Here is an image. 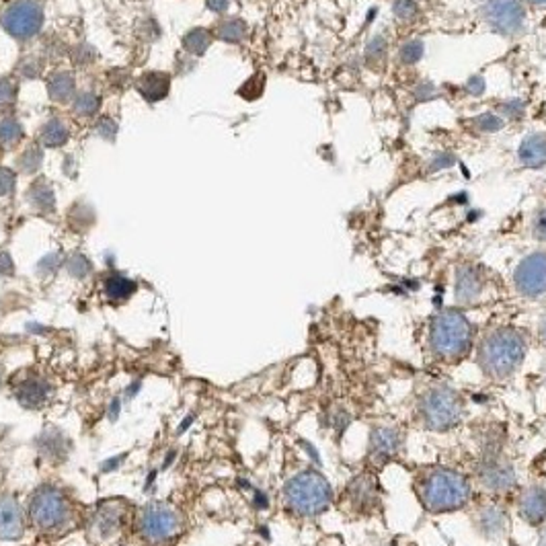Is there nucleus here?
Instances as JSON below:
<instances>
[{
	"label": "nucleus",
	"instance_id": "23",
	"mask_svg": "<svg viewBox=\"0 0 546 546\" xmlns=\"http://www.w3.org/2000/svg\"><path fill=\"white\" fill-rule=\"evenodd\" d=\"M97 109H99V97H97V95H93V93H82V95H78L77 101H75V111H77V116H95Z\"/></svg>",
	"mask_w": 546,
	"mask_h": 546
},
{
	"label": "nucleus",
	"instance_id": "20",
	"mask_svg": "<svg viewBox=\"0 0 546 546\" xmlns=\"http://www.w3.org/2000/svg\"><path fill=\"white\" fill-rule=\"evenodd\" d=\"M481 290V281H478V275L472 272V270H462L458 275V286H456V292H458V298L462 300H470L476 296V292Z\"/></svg>",
	"mask_w": 546,
	"mask_h": 546
},
{
	"label": "nucleus",
	"instance_id": "17",
	"mask_svg": "<svg viewBox=\"0 0 546 546\" xmlns=\"http://www.w3.org/2000/svg\"><path fill=\"white\" fill-rule=\"evenodd\" d=\"M47 91L54 101H66L75 95V78L66 72H60L47 82Z\"/></svg>",
	"mask_w": 546,
	"mask_h": 546
},
{
	"label": "nucleus",
	"instance_id": "26",
	"mask_svg": "<svg viewBox=\"0 0 546 546\" xmlns=\"http://www.w3.org/2000/svg\"><path fill=\"white\" fill-rule=\"evenodd\" d=\"M29 195H31L29 199H31L33 203H38L39 199H41V208H43V210L47 208V203H49V205H54V197H52V192H49L45 185H41V183H39V185H36V187L29 192Z\"/></svg>",
	"mask_w": 546,
	"mask_h": 546
},
{
	"label": "nucleus",
	"instance_id": "24",
	"mask_svg": "<svg viewBox=\"0 0 546 546\" xmlns=\"http://www.w3.org/2000/svg\"><path fill=\"white\" fill-rule=\"evenodd\" d=\"M218 36L224 41H240L244 38V23L238 19H228L218 27Z\"/></svg>",
	"mask_w": 546,
	"mask_h": 546
},
{
	"label": "nucleus",
	"instance_id": "9",
	"mask_svg": "<svg viewBox=\"0 0 546 546\" xmlns=\"http://www.w3.org/2000/svg\"><path fill=\"white\" fill-rule=\"evenodd\" d=\"M485 19L491 25V29L504 36H511L522 29L526 13L520 0H487Z\"/></svg>",
	"mask_w": 546,
	"mask_h": 546
},
{
	"label": "nucleus",
	"instance_id": "3",
	"mask_svg": "<svg viewBox=\"0 0 546 546\" xmlns=\"http://www.w3.org/2000/svg\"><path fill=\"white\" fill-rule=\"evenodd\" d=\"M524 355V341L511 331H501L489 337L483 350V361L493 374H509Z\"/></svg>",
	"mask_w": 546,
	"mask_h": 546
},
{
	"label": "nucleus",
	"instance_id": "14",
	"mask_svg": "<svg viewBox=\"0 0 546 546\" xmlns=\"http://www.w3.org/2000/svg\"><path fill=\"white\" fill-rule=\"evenodd\" d=\"M140 86V93L150 99H162L166 93H169V75H162V72H148L146 77H142V80L138 82Z\"/></svg>",
	"mask_w": 546,
	"mask_h": 546
},
{
	"label": "nucleus",
	"instance_id": "12",
	"mask_svg": "<svg viewBox=\"0 0 546 546\" xmlns=\"http://www.w3.org/2000/svg\"><path fill=\"white\" fill-rule=\"evenodd\" d=\"M23 534V513L15 499H0V540H17Z\"/></svg>",
	"mask_w": 546,
	"mask_h": 546
},
{
	"label": "nucleus",
	"instance_id": "11",
	"mask_svg": "<svg viewBox=\"0 0 546 546\" xmlns=\"http://www.w3.org/2000/svg\"><path fill=\"white\" fill-rule=\"evenodd\" d=\"M458 413H460L458 400L446 390L431 392L426 400V417H428L429 426H433V428L452 426L458 419Z\"/></svg>",
	"mask_w": 546,
	"mask_h": 546
},
{
	"label": "nucleus",
	"instance_id": "19",
	"mask_svg": "<svg viewBox=\"0 0 546 546\" xmlns=\"http://www.w3.org/2000/svg\"><path fill=\"white\" fill-rule=\"evenodd\" d=\"M524 513L532 522H540L546 513V495L543 491H532L524 499Z\"/></svg>",
	"mask_w": 546,
	"mask_h": 546
},
{
	"label": "nucleus",
	"instance_id": "4",
	"mask_svg": "<svg viewBox=\"0 0 546 546\" xmlns=\"http://www.w3.org/2000/svg\"><path fill=\"white\" fill-rule=\"evenodd\" d=\"M431 341L435 350L448 355L460 353L470 341V325L458 312H446L431 325Z\"/></svg>",
	"mask_w": 546,
	"mask_h": 546
},
{
	"label": "nucleus",
	"instance_id": "29",
	"mask_svg": "<svg viewBox=\"0 0 546 546\" xmlns=\"http://www.w3.org/2000/svg\"><path fill=\"white\" fill-rule=\"evenodd\" d=\"M13 95H15V88L10 86V82L0 80V103H8V101H13Z\"/></svg>",
	"mask_w": 546,
	"mask_h": 546
},
{
	"label": "nucleus",
	"instance_id": "30",
	"mask_svg": "<svg viewBox=\"0 0 546 546\" xmlns=\"http://www.w3.org/2000/svg\"><path fill=\"white\" fill-rule=\"evenodd\" d=\"M208 6H210L214 13H224V10H228L231 0H208Z\"/></svg>",
	"mask_w": 546,
	"mask_h": 546
},
{
	"label": "nucleus",
	"instance_id": "25",
	"mask_svg": "<svg viewBox=\"0 0 546 546\" xmlns=\"http://www.w3.org/2000/svg\"><path fill=\"white\" fill-rule=\"evenodd\" d=\"M21 169L23 171H27V173H31V171H36L39 166V162H41V150L39 148H29L25 155L21 156Z\"/></svg>",
	"mask_w": 546,
	"mask_h": 546
},
{
	"label": "nucleus",
	"instance_id": "6",
	"mask_svg": "<svg viewBox=\"0 0 546 546\" xmlns=\"http://www.w3.org/2000/svg\"><path fill=\"white\" fill-rule=\"evenodd\" d=\"M31 520L41 530H56L68 520V504L64 495L52 487L39 489L29 506Z\"/></svg>",
	"mask_w": 546,
	"mask_h": 546
},
{
	"label": "nucleus",
	"instance_id": "13",
	"mask_svg": "<svg viewBox=\"0 0 546 546\" xmlns=\"http://www.w3.org/2000/svg\"><path fill=\"white\" fill-rule=\"evenodd\" d=\"M520 160L528 166L546 164V138L543 134L528 136L520 146Z\"/></svg>",
	"mask_w": 546,
	"mask_h": 546
},
{
	"label": "nucleus",
	"instance_id": "16",
	"mask_svg": "<svg viewBox=\"0 0 546 546\" xmlns=\"http://www.w3.org/2000/svg\"><path fill=\"white\" fill-rule=\"evenodd\" d=\"M68 140V125L60 119H49L41 130V142L47 148H58Z\"/></svg>",
	"mask_w": 546,
	"mask_h": 546
},
{
	"label": "nucleus",
	"instance_id": "18",
	"mask_svg": "<svg viewBox=\"0 0 546 546\" xmlns=\"http://www.w3.org/2000/svg\"><path fill=\"white\" fill-rule=\"evenodd\" d=\"M105 292L111 300H125L130 298L134 292H136V283L123 275H111L107 281H105Z\"/></svg>",
	"mask_w": 546,
	"mask_h": 546
},
{
	"label": "nucleus",
	"instance_id": "1",
	"mask_svg": "<svg viewBox=\"0 0 546 546\" xmlns=\"http://www.w3.org/2000/svg\"><path fill=\"white\" fill-rule=\"evenodd\" d=\"M421 499L429 509H454L468 499V485L456 472L437 470L423 481Z\"/></svg>",
	"mask_w": 546,
	"mask_h": 546
},
{
	"label": "nucleus",
	"instance_id": "28",
	"mask_svg": "<svg viewBox=\"0 0 546 546\" xmlns=\"http://www.w3.org/2000/svg\"><path fill=\"white\" fill-rule=\"evenodd\" d=\"M13 185H15L13 175H10L8 171L0 169V195L10 194V192H13Z\"/></svg>",
	"mask_w": 546,
	"mask_h": 546
},
{
	"label": "nucleus",
	"instance_id": "15",
	"mask_svg": "<svg viewBox=\"0 0 546 546\" xmlns=\"http://www.w3.org/2000/svg\"><path fill=\"white\" fill-rule=\"evenodd\" d=\"M47 394H49V390L45 387V382H41V380H27V382H23V384L17 389L19 400H21L23 405H27V407H38V405H41V403L47 398Z\"/></svg>",
	"mask_w": 546,
	"mask_h": 546
},
{
	"label": "nucleus",
	"instance_id": "32",
	"mask_svg": "<svg viewBox=\"0 0 546 546\" xmlns=\"http://www.w3.org/2000/svg\"><path fill=\"white\" fill-rule=\"evenodd\" d=\"M543 337H545V341H546V320L543 322Z\"/></svg>",
	"mask_w": 546,
	"mask_h": 546
},
{
	"label": "nucleus",
	"instance_id": "21",
	"mask_svg": "<svg viewBox=\"0 0 546 546\" xmlns=\"http://www.w3.org/2000/svg\"><path fill=\"white\" fill-rule=\"evenodd\" d=\"M210 41H212V33L208 29H192L183 38V47L192 54H203L208 49Z\"/></svg>",
	"mask_w": 546,
	"mask_h": 546
},
{
	"label": "nucleus",
	"instance_id": "31",
	"mask_svg": "<svg viewBox=\"0 0 546 546\" xmlns=\"http://www.w3.org/2000/svg\"><path fill=\"white\" fill-rule=\"evenodd\" d=\"M532 4H536V6H546V0H530Z\"/></svg>",
	"mask_w": 546,
	"mask_h": 546
},
{
	"label": "nucleus",
	"instance_id": "5",
	"mask_svg": "<svg viewBox=\"0 0 546 546\" xmlns=\"http://www.w3.org/2000/svg\"><path fill=\"white\" fill-rule=\"evenodd\" d=\"M0 23L4 31L13 38H31L38 33L43 23V8L38 0H19L2 13Z\"/></svg>",
	"mask_w": 546,
	"mask_h": 546
},
{
	"label": "nucleus",
	"instance_id": "22",
	"mask_svg": "<svg viewBox=\"0 0 546 546\" xmlns=\"http://www.w3.org/2000/svg\"><path fill=\"white\" fill-rule=\"evenodd\" d=\"M23 138L21 123L15 119H2L0 121V142L2 144H17Z\"/></svg>",
	"mask_w": 546,
	"mask_h": 546
},
{
	"label": "nucleus",
	"instance_id": "8",
	"mask_svg": "<svg viewBox=\"0 0 546 546\" xmlns=\"http://www.w3.org/2000/svg\"><path fill=\"white\" fill-rule=\"evenodd\" d=\"M179 528H181L179 515L171 507L160 506V504L148 506L140 515L142 536L148 543H155V545L175 538L179 534Z\"/></svg>",
	"mask_w": 546,
	"mask_h": 546
},
{
	"label": "nucleus",
	"instance_id": "7",
	"mask_svg": "<svg viewBox=\"0 0 546 546\" xmlns=\"http://www.w3.org/2000/svg\"><path fill=\"white\" fill-rule=\"evenodd\" d=\"M127 528V509L121 501H107L97 507L91 524V534L95 543L116 545Z\"/></svg>",
	"mask_w": 546,
	"mask_h": 546
},
{
	"label": "nucleus",
	"instance_id": "2",
	"mask_svg": "<svg viewBox=\"0 0 546 546\" xmlns=\"http://www.w3.org/2000/svg\"><path fill=\"white\" fill-rule=\"evenodd\" d=\"M286 497L296 511L316 513L327 507L329 497H331V489L322 476H318L314 472H302L288 483Z\"/></svg>",
	"mask_w": 546,
	"mask_h": 546
},
{
	"label": "nucleus",
	"instance_id": "27",
	"mask_svg": "<svg viewBox=\"0 0 546 546\" xmlns=\"http://www.w3.org/2000/svg\"><path fill=\"white\" fill-rule=\"evenodd\" d=\"M534 234H536V238L546 240V208H543L534 218Z\"/></svg>",
	"mask_w": 546,
	"mask_h": 546
},
{
	"label": "nucleus",
	"instance_id": "10",
	"mask_svg": "<svg viewBox=\"0 0 546 546\" xmlns=\"http://www.w3.org/2000/svg\"><path fill=\"white\" fill-rule=\"evenodd\" d=\"M515 283L520 292L526 296H540L546 292V255L534 253L526 257L517 272H515Z\"/></svg>",
	"mask_w": 546,
	"mask_h": 546
}]
</instances>
